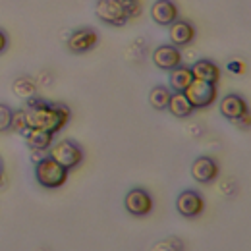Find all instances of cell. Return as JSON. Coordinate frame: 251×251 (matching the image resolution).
<instances>
[{
    "mask_svg": "<svg viewBox=\"0 0 251 251\" xmlns=\"http://www.w3.org/2000/svg\"><path fill=\"white\" fill-rule=\"evenodd\" d=\"M95 16L100 24L110 25V27H124L129 20L120 0H97Z\"/></svg>",
    "mask_w": 251,
    "mask_h": 251,
    "instance_id": "4",
    "label": "cell"
},
{
    "mask_svg": "<svg viewBox=\"0 0 251 251\" xmlns=\"http://www.w3.org/2000/svg\"><path fill=\"white\" fill-rule=\"evenodd\" d=\"M49 155L54 160H58L68 170H75L77 166H81V162L85 158L83 147L74 139H60V141L52 143L49 149Z\"/></svg>",
    "mask_w": 251,
    "mask_h": 251,
    "instance_id": "3",
    "label": "cell"
},
{
    "mask_svg": "<svg viewBox=\"0 0 251 251\" xmlns=\"http://www.w3.org/2000/svg\"><path fill=\"white\" fill-rule=\"evenodd\" d=\"M219 110L226 120H230V122H232V120H236L238 116H242V114L248 110V102H246V99H244V97H240V95L228 93L220 99Z\"/></svg>",
    "mask_w": 251,
    "mask_h": 251,
    "instance_id": "11",
    "label": "cell"
},
{
    "mask_svg": "<svg viewBox=\"0 0 251 251\" xmlns=\"http://www.w3.org/2000/svg\"><path fill=\"white\" fill-rule=\"evenodd\" d=\"M151 18L157 25L168 27L174 20H178V8L172 0H155L151 6Z\"/></svg>",
    "mask_w": 251,
    "mask_h": 251,
    "instance_id": "12",
    "label": "cell"
},
{
    "mask_svg": "<svg viewBox=\"0 0 251 251\" xmlns=\"http://www.w3.org/2000/svg\"><path fill=\"white\" fill-rule=\"evenodd\" d=\"M70 170L62 166L58 160L45 155L41 160L33 162V178L43 189H58L68 182Z\"/></svg>",
    "mask_w": 251,
    "mask_h": 251,
    "instance_id": "2",
    "label": "cell"
},
{
    "mask_svg": "<svg viewBox=\"0 0 251 251\" xmlns=\"http://www.w3.org/2000/svg\"><path fill=\"white\" fill-rule=\"evenodd\" d=\"M153 250H184V244L176 238H170V240L158 242L157 246H153Z\"/></svg>",
    "mask_w": 251,
    "mask_h": 251,
    "instance_id": "23",
    "label": "cell"
},
{
    "mask_svg": "<svg viewBox=\"0 0 251 251\" xmlns=\"http://www.w3.org/2000/svg\"><path fill=\"white\" fill-rule=\"evenodd\" d=\"M153 64L158 70L170 72V70H174L176 66L182 64V52L174 45H160L153 52Z\"/></svg>",
    "mask_w": 251,
    "mask_h": 251,
    "instance_id": "10",
    "label": "cell"
},
{
    "mask_svg": "<svg viewBox=\"0 0 251 251\" xmlns=\"http://www.w3.org/2000/svg\"><path fill=\"white\" fill-rule=\"evenodd\" d=\"M2 172H4V160L0 158V174H2Z\"/></svg>",
    "mask_w": 251,
    "mask_h": 251,
    "instance_id": "27",
    "label": "cell"
},
{
    "mask_svg": "<svg viewBox=\"0 0 251 251\" xmlns=\"http://www.w3.org/2000/svg\"><path fill=\"white\" fill-rule=\"evenodd\" d=\"M191 81H193V74H191V68H188V66H182L180 64L174 70H170L168 87L172 91H186Z\"/></svg>",
    "mask_w": 251,
    "mask_h": 251,
    "instance_id": "17",
    "label": "cell"
},
{
    "mask_svg": "<svg viewBox=\"0 0 251 251\" xmlns=\"http://www.w3.org/2000/svg\"><path fill=\"white\" fill-rule=\"evenodd\" d=\"M168 37H170V43L174 47H186V45H189L193 41L195 29L186 20H174L168 25Z\"/></svg>",
    "mask_w": 251,
    "mask_h": 251,
    "instance_id": "13",
    "label": "cell"
},
{
    "mask_svg": "<svg viewBox=\"0 0 251 251\" xmlns=\"http://www.w3.org/2000/svg\"><path fill=\"white\" fill-rule=\"evenodd\" d=\"M170 95L172 89L166 87V85H155L149 93V104L155 108V110H166L168 108V100H170Z\"/></svg>",
    "mask_w": 251,
    "mask_h": 251,
    "instance_id": "19",
    "label": "cell"
},
{
    "mask_svg": "<svg viewBox=\"0 0 251 251\" xmlns=\"http://www.w3.org/2000/svg\"><path fill=\"white\" fill-rule=\"evenodd\" d=\"M12 91L16 97L20 99H29V97H35L37 95V83L31 75H20L12 81Z\"/></svg>",
    "mask_w": 251,
    "mask_h": 251,
    "instance_id": "18",
    "label": "cell"
},
{
    "mask_svg": "<svg viewBox=\"0 0 251 251\" xmlns=\"http://www.w3.org/2000/svg\"><path fill=\"white\" fill-rule=\"evenodd\" d=\"M12 114L14 108L6 102H0V133L12 131Z\"/></svg>",
    "mask_w": 251,
    "mask_h": 251,
    "instance_id": "21",
    "label": "cell"
},
{
    "mask_svg": "<svg viewBox=\"0 0 251 251\" xmlns=\"http://www.w3.org/2000/svg\"><path fill=\"white\" fill-rule=\"evenodd\" d=\"M232 124L238 126V127H250L251 126V112L250 110H246L242 116H238L236 120H232Z\"/></svg>",
    "mask_w": 251,
    "mask_h": 251,
    "instance_id": "24",
    "label": "cell"
},
{
    "mask_svg": "<svg viewBox=\"0 0 251 251\" xmlns=\"http://www.w3.org/2000/svg\"><path fill=\"white\" fill-rule=\"evenodd\" d=\"M8 47H10V35L6 33V29L0 27V56L8 50Z\"/></svg>",
    "mask_w": 251,
    "mask_h": 251,
    "instance_id": "25",
    "label": "cell"
},
{
    "mask_svg": "<svg viewBox=\"0 0 251 251\" xmlns=\"http://www.w3.org/2000/svg\"><path fill=\"white\" fill-rule=\"evenodd\" d=\"M27 114H25V108H14V114H12V131L24 135L27 131Z\"/></svg>",
    "mask_w": 251,
    "mask_h": 251,
    "instance_id": "20",
    "label": "cell"
},
{
    "mask_svg": "<svg viewBox=\"0 0 251 251\" xmlns=\"http://www.w3.org/2000/svg\"><path fill=\"white\" fill-rule=\"evenodd\" d=\"M120 2H122V6H124L127 18H137V16L141 14V4H139V0H120Z\"/></svg>",
    "mask_w": 251,
    "mask_h": 251,
    "instance_id": "22",
    "label": "cell"
},
{
    "mask_svg": "<svg viewBox=\"0 0 251 251\" xmlns=\"http://www.w3.org/2000/svg\"><path fill=\"white\" fill-rule=\"evenodd\" d=\"M184 93L189 99V102L193 104V108H205V106L213 104L217 99V83L193 77V81L189 83Z\"/></svg>",
    "mask_w": 251,
    "mask_h": 251,
    "instance_id": "5",
    "label": "cell"
},
{
    "mask_svg": "<svg viewBox=\"0 0 251 251\" xmlns=\"http://www.w3.org/2000/svg\"><path fill=\"white\" fill-rule=\"evenodd\" d=\"M203 195L195 189H184L180 191V195L176 197V211L186 217V219H195L203 213Z\"/></svg>",
    "mask_w": 251,
    "mask_h": 251,
    "instance_id": "8",
    "label": "cell"
},
{
    "mask_svg": "<svg viewBox=\"0 0 251 251\" xmlns=\"http://www.w3.org/2000/svg\"><path fill=\"white\" fill-rule=\"evenodd\" d=\"M219 176V164L211 157H197L191 164V178L199 184H211Z\"/></svg>",
    "mask_w": 251,
    "mask_h": 251,
    "instance_id": "9",
    "label": "cell"
},
{
    "mask_svg": "<svg viewBox=\"0 0 251 251\" xmlns=\"http://www.w3.org/2000/svg\"><path fill=\"white\" fill-rule=\"evenodd\" d=\"M191 74L195 79H203V81H211V83H217L220 77V70L219 66L213 62V60H207V58H201L191 66Z\"/></svg>",
    "mask_w": 251,
    "mask_h": 251,
    "instance_id": "15",
    "label": "cell"
},
{
    "mask_svg": "<svg viewBox=\"0 0 251 251\" xmlns=\"http://www.w3.org/2000/svg\"><path fill=\"white\" fill-rule=\"evenodd\" d=\"M99 45V33L95 31L93 27H77L70 33L66 47L70 52L74 54H85L89 50H93Z\"/></svg>",
    "mask_w": 251,
    "mask_h": 251,
    "instance_id": "7",
    "label": "cell"
},
{
    "mask_svg": "<svg viewBox=\"0 0 251 251\" xmlns=\"http://www.w3.org/2000/svg\"><path fill=\"white\" fill-rule=\"evenodd\" d=\"M228 72H232V74H242V72H244V64L238 62V60H232V62H228Z\"/></svg>",
    "mask_w": 251,
    "mask_h": 251,
    "instance_id": "26",
    "label": "cell"
},
{
    "mask_svg": "<svg viewBox=\"0 0 251 251\" xmlns=\"http://www.w3.org/2000/svg\"><path fill=\"white\" fill-rule=\"evenodd\" d=\"M25 139V145L29 149H37V151H49L50 145L54 143L56 133H50L47 129H39V127H27V131L22 135Z\"/></svg>",
    "mask_w": 251,
    "mask_h": 251,
    "instance_id": "14",
    "label": "cell"
},
{
    "mask_svg": "<svg viewBox=\"0 0 251 251\" xmlns=\"http://www.w3.org/2000/svg\"><path fill=\"white\" fill-rule=\"evenodd\" d=\"M124 209L131 217H147L153 211V197L147 189L131 188L124 197Z\"/></svg>",
    "mask_w": 251,
    "mask_h": 251,
    "instance_id": "6",
    "label": "cell"
},
{
    "mask_svg": "<svg viewBox=\"0 0 251 251\" xmlns=\"http://www.w3.org/2000/svg\"><path fill=\"white\" fill-rule=\"evenodd\" d=\"M25 114L29 127L47 129L50 133H58L68 126L72 118V110L64 102H50L41 97H29L25 99Z\"/></svg>",
    "mask_w": 251,
    "mask_h": 251,
    "instance_id": "1",
    "label": "cell"
},
{
    "mask_svg": "<svg viewBox=\"0 0 251 251\" xmlns=\"http://www.w3.org/2000/svg\"><path fill=\"white\" fill-rule=\"evenodd\" d=\"M168 110L172 116L176 118H188L191 116V112L195 110L193 104L189 102V99L186 97L184 91H172L170 100H168Z\"/></svg>",
    "mask_w": 251,
    "mask_h": 251,
    "instance_id": "16",
    "label": "cell"
}]
</instances>
